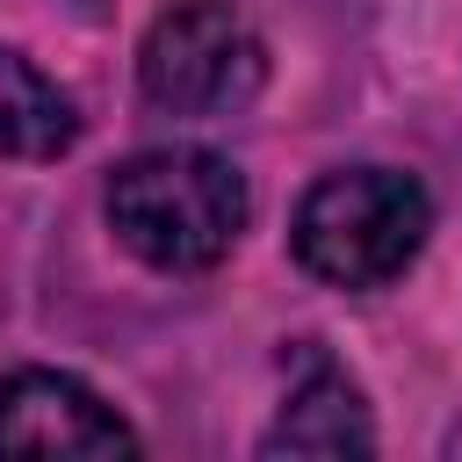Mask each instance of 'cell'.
I'll list each match as a JSON object with an SVG mask.
<instances>
[{"mask_svg": "<svg viewBox=\"0 0 462 462\" xmlns=\"http://www.w3.org/2000/svg\"><path fill=\"white\" fill-rule=\"evenodd\" d=\"M267 51L231 0H173L137 43V87L166 116H231L260 94Z\"/></svg>", "mask_w": 462, "mask_h": 462, "instance_id": "cell-3", "label": "cell"}, {"mask_svg": "<svg viewBox=\"0 0 462 462\" xmlns=\"http://www.w3.org/2000/svg\"><path fill=\"white\" fill-rule=\"evenodd\" d=\"M108 224L116 238L159 274L217 267L245 231V173L202 144H159L108 173Z\"/></svg>", "mask_w": 462, "mask_h": 462, "instance_id": "cell-1", "label": "cell"}, {"mask_svg": "<svg viewBox=\"0 0 462 462\" xmlns=\"http://www.w3.org/2000/svg\"><path fill=\"white\" fill-rule=\"evenodd\" d=\"M72 144H79V108L22 51H0V159H65Z\"/></svg>", "mask_w": 462, "mask_h": 462, "instance_id": "cell-6", "label": "cell"}, {"mask_svg": "<svg viewBox=\"0 0 462 462\" xmlns=\"http://www.w3.org/2000/svg\"><path fill=\"white\" fill-rule=\"evenodd\" d=\"M433 231V202L397 166H339L303 188L289 217L296 267L325 289H390Z\"/></svg>", "mask_w": 462, "mask_h": 462, "instance_id": "cell-2", "label": "cell"}, {"mask_svg": "<svg viewBox=\"0 0 462 462\" xmlns=\"http://www.w3.org/2000/svg\"><path fill=\"white\" fill-rule=\"evenodd\" d=\"M137 433L87 383L58 368H14L0 383V455H130Z\"/></svg>", "mask_w": 462, "mask_h": 462, "instance_id": "cell-4", "label": "cell"}, {"mask_svg": "<svg viewBox=\"0 0 462 462\" xmlns=\"http://www.w3.org/2000/svg\"><path fill=\"white\" fill-rule=\"evenodd\" d=\"M368 448H375V419H368L361 390L346 383V368H332L310 346L303 354V375L289 383L282 419L260 440V455H368Z\"/></svg>", "mask_w": 462, "mask_h": 462, "instance_id": "cell-5", "label": "cell"}]
</instances>
